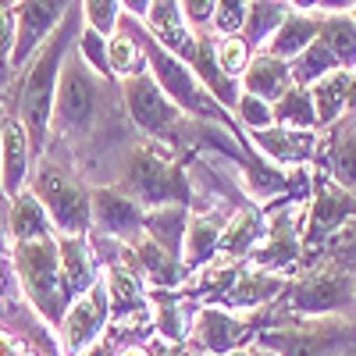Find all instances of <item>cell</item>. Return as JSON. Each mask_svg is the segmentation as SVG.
<instances>
[{"instance_id":"5bb4252c","label":"cell","mask_w":356,"mask_h":356,"mask_svg":"<svg viewBox=\"0 0 356 356\" xmlns=\"http://www.w3.org/2000/svg\"><path fill=\"white\" fill-rule=\"evenodd\" d=\"M349 218H356V196L353 193H342L335 182H317V193H314V200L307 207V225H303L307 246L324 243Z\"/></svg>"},{"instance_id":"74e56055","label":"cell","mask_w":356,"mask_h":356,"mask_svg":"<svg viewBox=\"0 0 356 356\" xmlns=\"http://www.w3.org/2000/svg\"><path fill=\"white\" fill-rule=\"evenodd\" d=\"M235 114H239V122L250 129V132H264V129H275V114L271 107H267L264 100H253V97H239V107H235Z\"/></svg>"},{"instance_id":"7bdbcfd3","label":"cell","mask_w":356,"mask_h":356,"mask_svg":"<svg viewBox=\"0 0 356 356\" xmlns=\"http://www.w3.org/2000/svg\"><path fill=\"white\" fill-rule=\"evenodd\" d=\"M228 356H260V349H246V346H243V349H235V353H228Z\"/></svg>"},{"instance_id":"4dcf8cb0","label":"cell","mask_w":356,"mask_h":356,"mask_svg":"<svg viewBox=\"0 0 356 356\" xmlns=\"http://www.w3.org/2000/svg\"><path fill=\"white\" fill-rule=\"evenodd\" d=\"M289 68H292V82L300 86V89H310V86H317L321 79H328L332 72H342L339 61H335V54L328 50V43H324L321 36H317L300 57H296Z\"/></svg>"},{"instance_id":"e575fe53","label":"cell","mask_w":356,"mask_h":356,"mask_svg":"<svg viewBox=\"0 0 356 356\" xmlns=\"http://www.w3.org/2000/svg\"><path fill=\"white\" fill-rule=\"evenodd\" d=\"M75 54L89 65V72H93L97 79H114V75H111V65H107V40L97 36L93 29H86V25H82L79 43H75Z\"/></svg>"},{"instance_id":"ee69618b","label":"cell","mask_w":356,"mask_h":356,"mask_svg":"<svg viewBox=\"0 0 356 356\" xmlns=\"http://www.w3.org/2000/svg\"><path fill=\"white\" fill-rule=\"evenodd\" d=\"M4 122H8V111L0 107V139H4Z\"/></svg>"},{"instance_id":"e0dca14e","label":"cell","mask_w":356,"mask_h":356,"mask_svg":"<svg viewBox=\"0 0 356 356\" xmlns=\"http://www.w3.org/2000/svg\"><path fill=\"white\" fill-rule=\"evenodd\" d=\"M189 68H193L196 82L207 89V93H211V100L235 118V107H239L243 89H239V79H228V75L221 72L218 54H214V36H207V33L196 36V54H193Z\"/></svg>"},{"instance_id":"ffe728a7","label":"cell","mask_w":356,"mask_h":356,"mask_svg":"<svg viewBox=\"0 0 356 356\" xmlns=\"http://www.w3.org/2000/svg\"><path fill=\"white\" fill-rule=\"evenodd\" d=\"M317 36H321V11H310V8L300 4V8H292L285 15L282 29L271 36V43H267L260 54H271V57H278V61L292 65Z\"/></svg>"},{"instance_id":"5b68a950","label":"cell","mask_w":356,"mask_h":356,"mask_svg":"<svg viewBox=\"0 0 356 356\" xmlns=\"http://www.w3.org/2000/svg\"><path fill=\"white\" fill-rule=\"evenodd\" d=\"M118 193H125L143 211H161V207H193V186L186 171L178 168L161 146H139L129 154Z\"/></svg>"},{"instance_id":"7a4b0ae2","label":"cell","mask_w":356,"mask_h":356,"mask_svg":"<svg viewBox=\"0 0 356 356\" xmlns=\"http://www.w3.org/2000/svg\"><path fill=\"white\" fill-rule=\"evenodd\" d=\"M122 25L136 36V43H139V50H143V57H146V72L154 75V82L161 86V93H164L178 111H186L193 122H214V125H221L228 136H235V139L243 143L239 122H235L225 107H218V104L211 100V93H207V89L196 82V75H193V68H189L186 61H178L175 54H168V50L150 36V29H146L139 18H132V15L122 11Z\"/></svg>"},{"instance_id":"ab89813d","label":"cell","mask_w":356,"mask_h":356,"mask_svg":"<svg viewBox=\"0 0 356 356\" xmlns=\"http://www.w3.org/2000/svg\"><path fill=\"white\" fill-rule=\"evenodd\" d=\"M15 50V4H0V57Z\"/></svg>"},{"instance_id":"f1b7e54d","label":"cell","mask_w":356,"mask_h":356,"mask_svg":"<svg viewBox=\"0 0 356 356\" xmlns=\"http://www.w3.org/2000/svg\"><path fill=\"white\" fill-rule=\"evenodd\" d=\"M107 65H111V75L122 79V82L136 79V75H146V57H143L136 36L122 25V18H118V33L107 40Z\"/></svg>"},{"instance_id":"ac0fdd59","label":"cell","mask_w":356,"mask_h":356,"mask_svg":"<svg viewBox=\"0 0 356 356\" xmlns=\"http://www.w3.org/2000/svg\"><path fill=\"white\" fill-rule=\"evenodd\" d=\"M239 89L253 100H264L267 107H275L285 93H292L296 82H292V68L285 61L271 54H253L246 72L239 75Z\"/></svg>"},{"instance_id":"2e32d148","label":"cell","mask_w":356,"mask_h":356,"mask_svg":"<svg viewBox=\"0 0 356 356\" xmlns=\"http://www.w3.org/2000/svg\"><path fill=\"white\" fill-rule=\"evenodd\" d=\"M143 25L150 29V36L168 50L175 54L178 61H193L196 54V33L186 25V15H182V4H175V0H154L150 11H146Z\"/></svg>"},{"instance_id":"8992f818","label":"cell","mask_w":356,"mask_h":356,"mask_svg":"<svg viewBox=\"0 0 356 356\" xmlns=\"http://www.w3.org/2000/svg\"><path fill=\"white\" fill-rule=\"evenodd\" d=\"M97 107H100V79L72 50L61 68L57 97H54V129L61 136H82L93 129Z\"/></svg>"},{"instance_id":"cb8c5ba5","label":"cell","mask_w":356,"mask_h":356,"mask_svg":"<svg viewBox=\"0 0 356 356\" xmlns=\"http://www.w3.org/2000/svg\"><path fill=\"white\" fill-rule=\"evenodd\" d=\"M253 260L260 264V271H271V267H289V264L300 260V235H296L289 214L275 218V225L267 228V235H264V243L257 246Z\"/></svg>"},{"instance_id":"d6a6232c","label":"cell","mask_w":356,"mask_h":356,"mask_svg":"<svg viewBox=\"0 0 356 356\" xmlns=\"http://www.w3.org/2000/svg\"><path fill=\"white\" fill-rule=\"evenodd\" d=\"M271 114H275V125H282V129H317V125H314L310 89H300V86H296L292 93H285V97L271 107Z\"/></svg>"},{"instance_id":"8fae6325","label":"cell","mask_w":356,"mask_h":356,"mask_svg":"<svg viewBox=\"0 0 356 356\" xmlns=\"http://www.w3.org/2000/svg\"><path fill=\"white\" fill-rule=\"evenodd\" d=\"M72 4H61V0H25V4H15V50L8 57V68L25 72V65L40 54V47L57 33V25L65 22Z\"/></svg>"},{"instance_id":"f6af8a7d","label":"cell","mask_w":356,"mask_h":356,"mask_svg":"<svg viewBox=\"0 0 356 356\" xmlns=\"http://www.w3.org/2000/svg\"><path fill=\"white\" fill-rule=\"evenodd\" d=\"M353 303H356V289H353Z\"/></svg>"},{"instance_id":"83f0119b","label":"cell","mask_w":356,"mask_h":356,"mask_svg":"<svg viewBox=\"0 0 356 356\" xmlns=\"http://www.w3.org/2000/svg\"><path fill=\"white\" fill-rule=\"evenodd\" d=\"M104 289H107V303H111V314H122V317H132L139 310H146V296L136 282V275L122 264H111L104 271Z\"/></svg>"},{"instance_id":"6da1fadb","label":"cell","mask_w":356,"mask_h":356,"mask_svg":"<svg viewBox=\"0 0 356 356\" xmlns=\"http://www.w3.org/2000/svg\"><path fill=\"white\" fill-rule=\"evenodd\" d=\"M82 33V4H72L65 22L57 25V33L40 47V54L25 65L22 72V97H18V122L29 136L33 157L47 154V139L54 129V97H57V82H61V68L68 61V54L75 50Z\"/></svg>"},{"instance_id":"603a6c76","label":"cell","mask_w":356,"mask_h":356,"mask_svg":"<svg viewBox=\"0 0 356 356\" xmlns=\"http://www.w3.org/2000/svg\"><path fill=\"white\" fill-rule=\"evenodd\" d=\"M8 232H11V246H22V243H36V239H50L54 225L47 218V211L40 207V200L33 193H22L11 200V211H8Z\"/></svg>"},{"instance_id":"44dd1931","label":"cell","mask_w":356,"mask_h":356,"mask_svg":"<svg viewBox=\"0 0 356 356\" xmlns=\"http://www.w3.org/2000/svg\"><path fill=\"white\" fill-rule=\"evenodd\" d=\"M356 100V72H332L328 79H321L310 86V104H314V125L332 129L342 122V114Z\"/></svg>"},{"instance_id":"8d00e7d4","label":"cell","mask_w":356,"mask_h":356,"mask_svg":"<svg viewBox=\"0 0 356 356\" xmlns=\"http://www.w3.org/2000/svg\"><path fill=\"white\" fill-rule=\"evenodd\" d=\"M243 25H246V4H239V0H218L214 22H211V29L218 33V40L243 36Z\"/></svg>"},{"instance_id":"b9f144b4","label":"cell","mask_w":356,"mask_h":356,"mask_svg":"<svg viewBox=\"0 0 356 356\" xmlns=\"http://www.w3.org/2000/svg\"><path fill=\"white\" fill-rule=\"evenodd\" d=\"M118 356H154V353H146L143 346H129V349H122Z\"/></svg>"},{"instance_id":"7c38bea8","label":"cell","mask_w":356,"mask_h":356,"mask_svg":"<svg viewBox=\"0 0 356 356\" xmlns=\"http://www.w3.org/2000/svg\"><path fill=\"white\" fill-rule=\"evenodd\" d=\"M93 228L132 250L146 239V211L139 203H132L125 193H118L114 186H97L93 189Z\"/></svg>"},{"instance_id":"1f68e13d","label":"cell","mask_w":356,"mask_h":356,"mask_svg":"<svg viewBox=\"0 0 356 356\" xmlns=\"http://www.w3.org/2000/svg\"><path fill=\"white\" fill-rule=\"evenodd\" d=\"M328 171H332V182L342 193H356V129H339L328 143Z\"/></svg>"},{"instance_id":"d590c367","label":"cell","mask_w":356,"mask_h":356,"mask_svg":"<svg viewBox=\"0 0 356 356\" xmlns=\"http://www.w3.org/2000/svg\"><path fill=\"white\" fill-rule=\"evenodd\" d=\"M214 54H218V65L228 79H239L250 65V57H253V50L243 43V36H228V40L214 36Z\"/></svg>"},{"instance_id":"9a60e30c","label":"cell","mask_w":356,"mask_h":356,"mask_svg":"<svg viewBox=\"0 0 356 356\" xmlns=\"http://www.w3.org/2000/svg\"><path fill=\"white\" fill-rule=\"evenodd\" d=\"M29 175H33V146L15 114L4 122V139H0V196H22L29 189Z\"/></svg>"},{"instance_id":"ba28073f","label":"cell","mask_w":356,"mask_h":356,"mask_svg":"<svg viewBox=\"0 0 356 356\" xmlns=\"http://www.w3.org/2000/svg\"><path fill=\"white\" fill-rule=\"evenodd\" d=\"M353 289L356 282L346 271H317V275H307L303 282L289 285L285 307L307 321H339L342 310L353 303Z\"/></svg>"},{"instance_id":"3957f363","label":"cell","mask_w":356,"mask_h":356,"mask_svg":"<svg viewBox=\"0 0 356 356\" xmlns=\"http://www.w3.org/2000/svg\"><path fill=\"white\" fill-rule=\"evenodd\" d=\"M29 193L40 200L50 225L65 239H82L93 232V193L82 186V178L54 161L50 154L36 157L33 175H29Z\"/></svg>"},{"instance_id":"7402d4cb","label":"cell","mask_w":356,"mask_h":356,"mask_svg":"<svg viewBox=\"0 0 356 356\" xmlns=\"http://www.w3.org/2000/svg\"><path fill=\"white\" fill-rule=\"evenodd\" d=\"M57 246H61L65 289H68L72 300H79L82 292H89V289L100 282L97 253H93V246H89V235H82V239H65V235H57Z\"/></svg>"},{"instance_id":"f35d334b","label":"cell","mask_w":356,"mask_h":356,"mask_svg":"<svg viewBox=\"0 0 356 356\" xmlns=\"http://www.w3.org/2000/svg\"><path fill=\"white\" fill-rule=\"evenodd\" d=\"M214 8H218L214 0H182V15H186V25L193 29L196 36L211 29V22H214Z\"/></svg>"},{"instance_id":"4316f807","label":"cell","mask_w":356,"mask_h":356,"mask_svg":"<svg viewBox=\"0 0 356 356\" xmlns=\"http://www.w3.org/2000/svg\"><path fill=\"white\" fill-rule=\"evenodd\" d=\"M221 225L214 218H203V214H193L189 225H186V243H182V264L189 271L203 267L207 260L218 257V246H221Z\"/></svg>"},{"instance_id":"d6986e66","label":"cell","mask_w":356,"mask_h":356,"mask_svg":"<svg viewBox=\"0 0 356 356\" xmlns=\"http://www.w3.org/2000/svg\"><path fill=\"white\" fill-rule=\"evenodd\" d=\"M250 143L260 150V157L296 168V164H307L317 150V132L314 129H264V132H250Z\"/></svg>"},{"instance_id":"30bf717a","label":"cell","mask_w":356,"mask_h":356,"mask_svg":"<svg viewBox=\"0 0 356 356\" xmlns=\"http://www.w3.org/2000/svg\"><path fill=\"white\" fill-rule=\"evenodd\" d=\"M257 349L267 356H349L342 349L339 321H307V324H292V328L264 332Z\"/></svg>"},{"instance_id":"484cf974","label":"cell","mask_w":356,"mask_h":356,"mask_svg":"<svg viewBox=\"0 0 356 356\" xmlns=\"http://www.w3.org/2000/svg\"><path fill=\"white\" fill-rule=\"evenodd\" d=\"M321 40L328 43L342 72H356V15L321 11Z\"/></svg>"},{"instance_id":"277c9868","label":"cell","mask_w":356,"mask_h":356,"mask_svg":"<svg viewBox=\"0 0 356 356\" xmlns=\"http://www.w3.org/2000/svg\"><path fill=\"white\" fill-rule=\"evenodd\" d=\"M11 267H15V278L25 292V300L33 303V310L57 328L65 321V310L72 307V296H68L65 275H61V246H57V235L11 246Z\"/></svg>"},{"instance_id":"f546056e","label":"cell","mask_w":356,"mask_h":356,"mask_svg":"<svg viewBox=\"0 0 356 356\" xmlns=\"http://www.w3.org/2000/svg\"><path fill=\"white\" fill-rule=\"evenodd\" d=\"M289 15V4H246V25H243V43L260 54L267 43H271V36L282 29Z\"/></svg>"},{"instance_id":"52a82bcc","label":"cell","mask_w":356,"mask_h":356,"mask_svg":"<svg viewBox=\"0 0 356 356\" xmlns=\"http://www.w3.org/2000/svg\"><path fill=\"white\" fill-rule=\"evenodd\" d=\"M122 93H125V111L132 118V125L143 132V136H150V139H178V132H182L193 118L186 111H178L164 93H161V86L154 82V75L146 72V75H136V79H125L122 82Z\"/></svg>"},{"instance_id":"d4e9b609","label":"cell","mask_w":356,"mask_h":356,"mask_svg":"<svg viewBox=\"0 0 356 356\" xmlns=\"http://www.w3.org/2000/svg\"><path fill=\"white\" fill-rule=\"evenodd\" d=\"M267 235V225L264 218L253 211V207H246V211H239L221 232V246H218V257H228V260H239L246 253H257V246L264 243Z\"/></svg>"},{"instance_id":"9c48e42d","label":"cell","mask_w":356,"mask_h":356,"mask_svg":"<svg viewBox=\"0 0 356 356\" xmlns=\"http://www.w3.org/2000/svg\"><path fill=\"white\" fill-rule=\"evenodd\" d=\"M111 324V303H107V289L97 282L89 292H82L79 300L65 310V321L57 324V339H61L65 356H82L89 349H97L104 332Z\"/></svg>"},{"instance_id":"836d02e7","label":"cell","mask_w":356,"mask_h":356,"mask_svg":"<svg viewBox=\"0 0 356 356\" xmlns=\"http://www.w3.org/2000/svg\"><path fill=\"white\" fill-rule=\"evenodd\" d=\"M118 18H122V4L118 0H89V4H82V25L93 29L104 40H111L118 33Z\"/></svg>"},{"instance_id":"60d3db41","label":"cell","mask_w":356,"mask_h":356,"mask_svg":"<svg viewBox=\"0 0 356 356\" xmlns=\"http://www.w3.org/2000/svg\"><path fill=\"white\" fill-rule=\"evenodd\" d=\"M8 271H11V267H8V260L0 257V296L8 292Z\"/></svg>"},{"instance_id":"4fadbf2b","label":"cell","mask_w":356,"mask_h":356,"mask_svg":"<svg viewBox=\"0 0 356 356\" xmlns=\"http://www.w3.org/2000/svg\"><path fill=\"white\" fill-rule=\"evenodd\" d=\"M246 332H250L246 317L232 314L225 307H207L196 314L189 328V346L200 349V356H228L235 349H243Z\"/></svg>"}]
</instances>
